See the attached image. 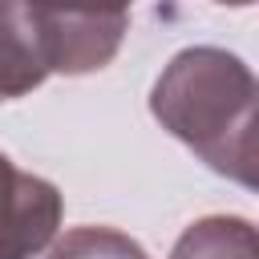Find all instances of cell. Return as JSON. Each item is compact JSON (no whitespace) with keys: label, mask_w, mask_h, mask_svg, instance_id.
<instances>
[{"label":"cell","mask_w":259,"mask_h":259,"mask_svg":"<svg viewBox=\"0 0 259 259\" xmlns=\"http://www.w3.org/2000/svg\"><path fill=\"white\" fill-rule=\"evenodd\" d=\"M214 4H231V8H247V4H255V0H214Z\"/></svg>","instance_id":"7"},{"label":"cell","mask_w":259,"mask_h":259,"mask_svg":"<svg viewBox=\"0 0 259 259\" xmlns=\"http://www.w3.org/2000/svg\"><path fill=\"white\" fill-rule=\"evenodd\" d=\"M170 259H259L255 227L243 214H206L178 235Z\"/></svg>","instance_id":"5"},{"label":"cell","mask_w":259,"mask_h":259,"mask_svg":"<svg viewBox=\"0 0 259 259\" xmlns=\"http://www.w3.org/2000/svg\"><path fill=\"white\" fill-rule=\"evenodd\" d=\"M24 4L36 12L49 69L81 77L105 69L117 57L130 32L134 0H24Z\"/></svg>","instance_id":"2"},{"label":"cell","mask_w":259,"mask_h":259,"mask_svg":"<svg viewBox=\"0 0 259 259\" xmlns=\"http://www.w3.org/2000/svg\"><path fill=\"white\" fill-rule=\"evenodd\" d=\"M61 190L0 154V259H32L61 231Z\"/></svg>","instance_id":"3"},{"label":"cell","mask_w":259,"mask_h":259,"mask_svg":"<svg viewBox=\"0 0 259 259\" xmlns=\"http://www.w3.org/2000/svg\"><path fill=\"white\" fill-rule=\"evenodd\" d=\"M49 259H150V255L138 239L113 227H73L53 243Z\"/></svg>","instance_id":"6"},{"label":"cell","mask_w":259,"mask_h":259,"mask_svg":"<svg viewBox=\"0 0 259 259\" xmlns=\"http://www.w3.org/2000/svg\"><path fill=\"white\" fill-rule=\"evenodd\" d=\"M255 73L219 45H190L170 57L150 89L154 121L214 174L255 186Z\"/></svg>","instance_id":"1"},{"label":"cell","mask_w":259,"mask_h":259,"mask_svg":"<svg viewBox=\"0 0 259 259\" xmlns=\"http://www.w3.org/2000/svg\"><path fill=\"white\" fill-rule=\"evenodd\" d=\"M49 73L36 12L24 0H0V101L32 93Z\"/></svg>","instance_id":"4"}]
</instances>
